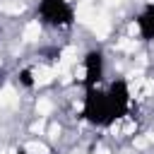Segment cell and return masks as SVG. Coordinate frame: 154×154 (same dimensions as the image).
I'll list each match as a JSON object with an SVG mask.
<instances>
[{"label": "cell", "mask_w": 154, "mask_h": 154, "mask_svg": "<svg viewBox=\"0 0 154 154\" xmlns=\"http://www.w3.org/2000/svg\"><path fill=\"white\" fill-rule=\"evenodd\" d=\"M82 118L94 125V128H111L116 123L106 87H94V89H84V99H82Z\"/></svg>", "instance_id": "6da1fadb"}, {"label": "cell", "mask_w": 154, "mask_h": 154, "mask_svg": "<svg viewBox=\"0 0 154 154\" xmlns=\"http://www.w3.org/2000/svg\"><path fill=\"white\" fill-rule=\"evenodd\" d=\"M36 19L51 29H70L75 24V5L72 0H38Z\"/></svg>", "instance_id": "7a4b0ae2"}, {"label": "cell", "mask_w": 154, "mask_h": 154, "mask_svg": "<svg viewBox=\"0 0 154 154\" xmlns=\"http://www.w3.org/2000/svg\"><path fill=\"white\" fill-rule=\"evenodd\" d=\"M82 87L84 89H94V87H101L103 82V75H106V58H103V51L99 48H91L84 53L82 58Z\"/></svg>", "instance_id": "3957f363"}, {"label": "cell", "mask_w": 154, "mask_h": 154, "mask_svg": "<svg viewBox=\"0 0 154 154\" xmlns=\"http://www.w3.org/2000/svg\"><path fill=\"white\" fill-rule=\"evenodd\" d=\"M106 94H108V101H111V108H113L116 123L123 120V118L130 113V106H132V91H130L128 79H123V77L113 79V82L106 87Z\"/></svg>", "instance_id": "277c9868"}, {"label": "cell", "mask_w": 154, "mask_h": 154, "mask_svg": "<svg viewBox=\"0 0 154 154\" xmlns=\"http://www.w3.org/2000/svg\"><path fill=\"white\" fill-rule=\"evenodd\" d=\"M135 26H137V36L142 41H154V2H147L137 12Z\"/></svg>", "instance_id": "5b68a950"}, {"label": "cell", "mask_w": 154, "mask_h": 154, "mask_svg": "<svg viewBox=\"0 0 154 154\" xmlns=\"http://www.w3.org/2000/svg\"><path fill=\"white\" fill-rule=\"evenodd\" d=\"M31 75H34V72H31L29 67H26V70H22V72H19V82H22L24 87H34V84H36V79H34Z\"/></svg>", "instance_id": "8992f818"}, {"label": "cell", "mask_w": 154, "mask_h": 154, "mask_svg": "<svg viewBox=\"0 0 154 154\" xmlns=\"http://www.w3.org/2000/svg\"><path fill=\"white\" fill-rule=\"evenodd\" d=\"M12 154H34V152H29V149H17V152H12Z\"/></svg>", "instance_id": "52a82bcc"}]
</instances>
